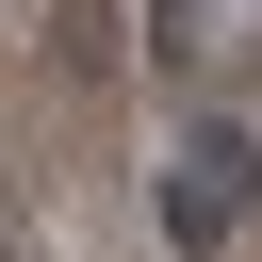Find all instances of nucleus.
<instances>
[{
	"label": "nucleus",
	"mask_w": 262,
	"mask_h": 262,
	"mask_svg": "<svg viewBox=\"0 0 262 262\" xmlns=\"http://www.w3.org/2000/svg\"><path fill=\"white\" fill-rule=\"evenodd\" d=\"M246 196H262V147L213 115V131H180V164L147 180V213H164V246H229L246 229Z\"/></svg>",
	"instance_id": "obj_1"
},
{
	"label": "nucleus",
	"mask_w": 262,
	"mask_h": 262,
	"mask_svg": "<svg viewBox=\"0 0 262 262\" xmlns=\"http://www.w3.org/2000/svg\"><path fill=\"white\" fill-rule=\"evenodd\" d=\"M147 66H164V82L213 66V0H147Z\"/></svg>",
	"instance_id": "obj_2"
}]
</instances>
